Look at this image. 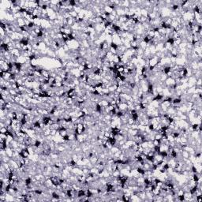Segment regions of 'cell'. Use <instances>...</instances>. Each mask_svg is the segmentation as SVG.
<instances>
[{
  "mask_svg": "<svg viewBox=\"0 0 202 202\" xmlns=\"http://www.w3.org/2000/svg\"><path fill=\"white\" fill-rule=\"evenodd\" d=\"M20 156L23 158H28V156H30V153H29V151H28V148H25L20 152Z\"/></svg>",
  "mask_w": 202,
  "mask_h": 202,
  "instance_id": "1",
  "label": "cell"
}]
</instances>
